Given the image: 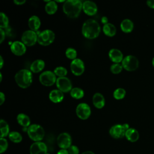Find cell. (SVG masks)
I'll return each mask as SVG.
<instances>
[{
	"label": "cell",
	"mask_w": 154,
	"mask_h": 154,
	"mask_svg": "<svg viewBox=\"0 0 154 154\" xmlns=\"http://www.w3.org/2000/svg\"><path fill=\"white\" fill-rule=\"evenodd\" d=\"M129 128V125L127 123H125L123 125H115L112 126L109 131V135L114 138L119 139L122 138L125 136L126 131Z\"/></svg>",
	"instance_id": "8992f818"
},
{
	"label": "cell",
	"mask_w": 154,
	"mask_h": 154,
	"mask_svg": "<svg viewBox=\"0 0 154 154\" xmlns=\"http://www.w3.org/2000/svg\"><path fill=\"white\" fill-rule=\"evenodd\" d=\"M57 79L55 74L51 70L45 71L39 76V81L40 83L47 87L51 86L56 83Z\"/></svg>",
	"instance_id": "ba28073f"
},
{
	"label": "cell",
	"mask_w": 154,
	"mask_h": 154,
	"mask_svg": "<svg viewBox=\"0 0 154 154\" xmlns=\"http://www.w3.org/2000/svg\"><path fill=\"white\" fill-rule=\"evenodd\" d=\"M122 65L126 70L134 71L138 67L139 61L136 57L129 55L123 58V60L122 61Z\"/></svg>",
	"instance_id": "52a82bcc"
},
{
	"label": "cell",
	"mask_w": 154,
	"mask_h": 154,
	"mask_svg": "<svg viewBox=\"0 0 154 154\" xmlns=\"http://www.w3.org/2000/svg\"><path fill=\"white\" fill-rule=\"evenodd\" d=\"M17 121L20 125L23 126V128H28L30 126L31 122L29 117L23 113H20L17 115Z\"/></svg>",
	"instance_id": "603a6c76"
},
{
	"label": "cell",
	"mask_w": 154,
	"mask_h": 154,
	"mask_svg": "<svg viewBox=\"0 0 154 154\" xmlns=\"http://www.w3.org/2000/svg\"><path fill=\"white\" fill-rule=\"evenodd\" d=\"M0 27L1 28H7L8 26V18L6 16V14L2 12L0 13Z\"/></svg>",
	"instance_id": "1f68e13d"
},
{
	"label": "cell",
	"mask_w": 154,
	"mask_h": 154,
	"mask_svg": "<svg viewBox=\"0 0 154 154\" xmlns=\"http://www.w3.org/2000/svg\"><path fill=\"white\" fill-rule=\"evenodd\" d=\"M146 3L149 7L154 8V0H149L146 2Z\"/></svg>",
	"instance_id": "f35d334b"
},
{
	"label": "cell",
	"mask_w": 154,
	"mask_h": 154,
	"mask_svg": "<svg viewBox=\"0 0 154 154\" xmlns=\"http://www.w3.org/2000/svg\"><path fill=\"white\" fill-rule=\"evenodd\" d=\"M67 151L69 154H78L79 150L76 146L72 145L67 149Z\"/></svg>",
	"instance_id": "d590c367"
},
{
	"label": "cell",
	"mask_w": 154,
	"mask_h": 154,
	"mask_svg": "<svg viewBox=\"0 0 154 154\" xmlns=\"http://www.w3.org/2000/svg\"><path fill=\"white\" fill-rule=\"evenodd\" d=\"M28 26L31 30L36 32L40 28L41 22L39 17L37 16H32L28 19Z\"/></svg>",
	"instance_id": "d6986e66"
},
{
	"label": "cell",
	"mask_w": 154,
	"mask_h": 154,
	"mask_svg": "<svg viewBox=\"0 0 154 154\" xmlns=\"http://www.w3.org/2000/svg\"><path fill=\"white\" fill-rule=\"evenodd\" d=\"M57 154H69L67 149H61L59 150Z\"/></svg>",
	"instance_id": "ab89813d"
},
{
	"label": "cell",
	"mask_w": 154,
	"mask_h": 154,
	"mask_svg": "<svg viewBox=\"0 0 154 154\" xmlns=\"http://www.w3.org/2000/svg\"><path fill=\"white\" fill-rule=\"evenodd\" d=\"M27 134L28 137L34 141H41L45 136V130L42 126L33 124L28 128Z\"/></svg>",
	"instance_id": "277c9868"
},
{
	"label": "cell",
	"mask_w": 154,
	"mask_h": 154,
	"mask_svg": "<svg viewBox=\"0 0 154 154\" xmlns=\"http://www.w3.org/2000/svg\"><path fill=\"white\" fill-rule=\"evenodd\" d=\"M0 60H1V63H0V68L1 69L3 66L4 64V60H3V58L2 56H0Z\"/></svg>",
	"instance_id": "7bdbcfd3"
},
{
	"label": "cell",
	"mask_w": 154,
	"mask_h": 154,
	"mask_svg": "<svg viewBox=\"0 0 154 154\" xmlns=\"http://www.w3.org/2000/svg\"><path fill=\"white\" fill-rule=\"evenodd\" d=\"M84 92L83 90L79 87H74L70 91V96L76 99H79L83 97Z\"/></svg>",
	"instance_id": "83f0119b"
},
{
	"label": "cell",
	"mask_w": 154,
	"mask_h": 154,
	"mask_svg": "<svg viewBox=\"0 0 154 154\" xmlns=\"http://www.w3.org/2000/svg\"><path fill=\"white\" fill-rule=\"evenodd\" d=\"M37 38L38 34L37 32L31 29L26 30L23 32L21 37L22 42L25 46H31L35 45L37 42Z\"/></svg>",
	"instance_id": "9c48e42d"
},
{
	"label": "cell",
	"mask_w": 154,
	"mask_h": 154,
	"mask_svg": "<svg viewBox=\"0 0 154 154\" xmlns=\"http://www.w3.org/2000/svg\"><path fill=\"white\" fill-rule=\"evenodd\" d=\"M126 95V91L123 88H118L116 89L113 93V96L116 99L119 100L123 99Z\"/></svg>",
	"instance_id": "f546056e"
},
{
	"label": "cell",
	"mask_w": 154,
	"mask_h": 154,
	"mask_svg": "<svg viewBox=\"0 0 154 154\" xmlns=\"http://www.w3.org/2000/svg\"><path fill=\"white\" fill-rule=\"evenodd\" d=\"M8 138L10 141L14 143H19L22 140V137L21 134L17 131L10 132L8 135Z\"/></svg>",
	"instance_id": "f1b7e54d"
},
{
	"label": "cell",
	"mask_w": 154,
	"mask_h": 154,
	"mask_svg": "<svg viewBox=\"0 0 154 154\" xmlns=\"http://www.w3.org/2000/svg\"><path fill=\"white\" fill-rule=\"evenodd\" d=\"M82 10L88 16H93L97 11V5L93 1H85L82 3Z\"/></svg>",
	"instance_id": "2e32d148"
},
{
	"label": "cell",
	"mask_w": 154,
	"mask_h": 154,
	"mask_svg": "<svg viewBox=\"0 0 154 154\" xmlns=\"http://www.w3.org/2000/svg\"><path fill=\"white\" fill-rule=\"evenodd\" d=\"M0 128H1V138H4L8 136L10 134V128L8 123L3 119L0 120Z\"/></svg>",
	"instance_id": "484cf974"
},
{
	"label": "cell",
	"mask_w": 154,
	"mask_h": 154,
	"mask_svg": "<svg viewBox=\"0 0 154 154\" xmlns=\"http://www.w3.org/2000/svg\"><path fill=\"white\" fill-rule=\"evenodd\" d=\"M58 8L57 4L55 1H50L45 5V11L48 14H54Z\"/></svg>",
	"instance_id": "4316f807"
},
{
	"label": "cell",
	"mask_w": 154,
	"mask_h": 154,
	"mask_svg": "<svg viewBox=\"0 0 154 154\" xmlns=\"http://www.w3.org/2000/svg\"><path fill=\"white\" fill-rule=\"evenodd\" d=\"M70 70L73 74L76 76L82 75L85 70V66L83 61L79 58H76L70 63Z\"/></svg>",
	"instance_id": "4fadbf2b"
},
{
	"label": "cell",
	"mask_w": 154,
	"mask_h": 154,
	"mask_svg": "<svg viewBox=\"0 0 154 154\" xmlns=\"http://www.w3.org/2000/svg\"><path fill=\"white\" fill-rule=\"evenodd\" d=\"M101 22L103 25L108 23V18L106 16H103L101 19Z\"/></svg>",
	"instance_id": "b9f144b4"
},
{
	"label": "cell",
	"mask_w": 154,
	"mask_h": 154,
	"mask_svg": "<svg viewBox=\"0 0 154 154\" xmlns=\"http://www.w3.org/2000/svg\"><path fill=\"white\" fill-rule=\"evenodd\" d=\"M57 144L61 149H67L72 146V138L67 132L61 133L57 137Z\"/></svg>",
	"instance_id": "8fae6325"
},
{
	"label": "cell",
	"mask_w": 154,
	"mask_h": 154,
	"mask_svg": "<svg viewBox=\"0 0 154 154\" xmlns=\"http://www.w3.org/2000/svg\"><path fill=\"white\" fill-rule=\"evenodd\" d=\"M123 68L122 64L119 63H114L111 66L110 70L114 74H118L122 72Z\"/></svg>",
	"instance_id": "836d02e7"
},
{
	"label": "cell",
	"mask_w": 154,
	"mask_h": 154,
	"mask_svg": "<svg viewBox=\"0 0 154 154\" xmlns=\"http://www.w3.org/2000/svg\"><path fill=\"white\" fill-rule=\"evenodd\" d=\"M45 66V64L43 60L40 59L36 60L31 63L30 66V70L31 72L38 73L44 69Z\"/></svg>",
	"instance_id": "44dd1931"
},
{
	"label": "cell",
	"mask_w": 154,
	"mask_h": 154,
	"mask_svg": "<svg viewBox=\"0 0 154 154\" xmlns=\"http://www.w3.org/2000/svg\"><path fill=\"white\" fill-rule=\"evenodd\" d=\"M10 49L14 55L20 56L25 53L26 48V46L22 42L15 41L11 43Z\"/></svg>",
	"instance_id": "9a60e30c"
},
{
	"label": "cell",
	"mask_w": 154,
	"mask_h": 154,
	"mask_svg": "<svg viewBox=\"0 0 154 154\" xmlns=\"http://www.w3.org/2000/svg\"><path fill=\"white\" fill-rule=\"evenodd\" d=\"M14 3L16 5H22L25 3V1H19V0H14Z\"/></svg>",
	"instance_id": "60d3db41"
},
{
	"label": "cell",
	"mask_w": 154,
	"mask_h": 154,
	"mask_svg": "<svg viewBox=\"0 0 154 154\" xmlns=\"http://www.w3.org/2000/svg\"><path fill=\"white\" fill-rule=\"evenodd\" d=\"M125 137L131 142H135L139 138V133L134 128H129L125 133Z\"/></svg>",
	"instance_id": "7402d4cb"
},
{
	"label": "cell",
	"mask_w": 154,
	"mask_h": 154,
	"mask_svg": "<svg viewBox=\"0 0 154 154\" xmlns=\"http://www.w3.org/2000/svg\"><path fill=\"white\" fill-rule=\"evenodd\" d=\"M105 98L101 93H96L93 95V103L96 108L99 109L102 108L105 105Z\"/></svg>",
	"instance_id": "ffe728a7"
},
{
	"label": "cell",
	"mask_w": 154,
	"mask_h": 154,
	"mask_svg": "<svg viewBox=\"0 0 154 154\" xmlns=\"http://www.w3.org/2000/svg\"><path fill=\"white\" fill-rule=\"evenodd\" d=\"M56 85L58 90L63 93L70 91L72 88V84L70 80L67 77L58 78L56 81Z\"/></svg>",
	"instance_id": "7c38bea8"
},
{
	"label": "cell",
	"mask_w": 154,
	"mask_h": 154,
	"mask_svg": "<svg viewBox=\"0 0 154 154\" xmlns=\"http://www.w3.org/2000/svg\"><path fill=\"white\" fill-rule=\"evenodd\" d=\"M100 32V26L99 23L92 19L84 22L82 26V34L87 38L94 39L97 37Z\"/></svg>",
	"instance_id": "6da1fadb"
},
{
	"label": "cell",
	"mask_w": 154,
	"mask_h": 154,
	"mask_svg": "<svg viewBox=\"0 0 154 154\" xmlns=\"http://www.w3.org/2000/svg\"><path fill=\"white\" fill-rule=\"evenodd\" d=\"M8 148V141L5 138H0V153H4Z\"/></svg>",
	"instance_id": "e575fe53"
},
{
	"label": "cell",
	"mask_w": 154,
	"mask_h": 154,
	"mask_svg": "<svg viewBox=\"0 0 154 154\" xmlns=\"http://www.w3.org/2000/svg\"><path fill=\"white\" fill-rule=\"evenodd\" d=\"M54 73L56 76H58V78L65 77L67 74V70L65 67L63 66H58L54 69Z\"/></svg>",
	"instance_id": "4dcf8cb0"
},
{
	"label": "cell",
	"mask_w": 154,
	"mask_h": 154,
	"mask_svg": "<svg viewBox=\"0 0 154 154\" xmlns=\"http://www.w3.org/2000/svg\"><path fill=\"white\" fill-rule=\"evenodd\" d=\"M102 29L103 33L109 37H112L116 34V28L111 23H108L103 25Z\"/></svg>",
	"instance_id": "d4e9b609"
},
{
	"label": "cell",
	"mask_w": 154,
	"mask_h": 154,
	"mask_svg": "<svg viewBox=\"0 0 154 154\" xmlns=\"http://www.w3.org/2000/svg\"><path fill=\"white\" fill-rule=\"evenodd\" d=\"M152 64H153V66L154 67V57L153 58V60H152Z\"/></svg>",
	"instance_id": "bcb514c9"
},
{
	"label": "cell",
	"mask_w": 154,
	"mask_h": 154,
	"mask_svg": "<svg viewBox=\"0 0 154 154\" xmlns=\"http://www.w3.org/2000/svg\"><path fill=\"white\" fill-rule=\"evenodd\" d=\"M82 154H95V153L91 151H85L82 153Z\"/></svg>",
	"instance_id": "ee69618b"
},
{
	"label": "cell",
	"mask_w": 154,
	"mask_h": 154,
	"mask_svg": "<svg viewBox=\"0 0 154 154\" xmlns=\"http://www.w3.org/2000/svg\"><path fill=\"white\" fill-rule=\"evenodd\" d=\"M0 32H1V40H0V43H2V42L5 39V31L2 28H0Z\"/></svg>",
	"instance_id": "8d00e7d4"
},
{
	"label": "cell",
	"mask_w": 154,
	"mask_h": 154,
	"mask_svg": "<svg viewBox=\"0 0 154 154\" xmlns=\"http://www.w3.org/2000/svg\"><path fill=\"white\" fill-rule=\"evenodd\" d=\"M65 54H66V56L70 60H73L76 58L77 52L74 48H67Z\"/></svg>",
	"instance_id": "d6a6232c"
},
{
	"label": "cell",
	"mask_w": 154,
	"mask_h": 154,
	"mask_svg": "<svg viewBox=\"0 0 154 154\" xmlns=\"http://www.w3.org/2000/svg\"><path fill=\"white\" fill-rule=\"evenodd\" d=\"M76 114L77 116L82 120L87 119L91 114L90 106L86 103H81L78 104L76 108Z\"/></svg>",
	"instance_id": "30bf717a"
},
{
	"label": "cell",
	"mask_w": 154,
	"mask_h": 154,
	"mask_svg": "<svg viewBox=\"0 0 154 154\" xmlns=\"http://www.w3.org/2000/svg\"><path fill=\"white\" fill-rule=\"evenodd\" d=\"M108 56L110 60L115 63H119L123 60V55L122 52L119 49L116 48H113L109 50L108 52Z\"/></svg>",
	"instance_id": "e0dca14e"
},
{
	"label": "cell",
	"mask_w": 154,
	"mask_h": 154,
	"mask_svg": "<svg viewBox=\"0 0 154 154\" xmlns=\"http://www.w3.org/2000/svg\"><path fill=\"white\" fill-rule=\"evenodd\" d=\"M55 37V34L52 30L45 29L38 34L37 42L42 46H48L54 41Z\"/></svg>",
	"instance_id": "5b68a950"
},
{
	"label": "cell",
	"mask_w": 154,
	"mask_h": 154,
	"mask_svg": "<svg viewBox=\"0 0 154 154\" xmlns=\"http://www.w3.org/2000/svg\"><path fill=\"white\" fill-rule=\"evenodd\" d=\"M5 99V94L2 92H0V105H2Z\"/></svg>",
	"instance_id": "74e56055"
},
{
	"label": "cell",
	"mask_w": 154,
	"mask_h": 154,
	"mask_svg": "<svg viewBox=\"0 0 154 154\" xmlns=\"http://www.w3.org/2000/svg\"><path fill=\"white\" fill-rule=\"evenodd\" d=\"M49 99L54 103L61 102L64 99L63 93L58 89L52 90L49 94Z\"/></svg>",
	"instance_id": "ac0fdd59"
},
{
	"label": "cell",
	"mask_w": 154,
	"mask_h": 154,
	"mask_svg": "<svg viewBox=\"0 0 154 154\" xmlns=\"http://www.w3.org/2000/svg\"><path fill=\"white\" fill-rule=\"evenodd\" d=\"M29 152L30 154H46L48 147L43 142H34L31 145Z\"/></svg>",
	"instance_id": "5bb4252c"
},
{
	"label": "cell",
	"mask_w": 154,
	"mask_h": 154,
	"mask_svg": "<svg viewBox=\"0 0 154 154\" xmlns=\"http://www.w3.org/2000/svg\"><path fill=\"white\" fill-rule=\"evenodd\" d=\"M120 28L123 32L128 33L132 31L134 28V23L131 20L125 19L122 21L120 23Z\"/></svg>",
	"instance_id": "cb8c5ba5"
},
{
	"label": "cell",
	"mask_w": 154,
	"mask_h": 154,
	"mask_svg": "<svg viewBox=\"0 0 154 154\" xmlns=\"http://www.w3.org/2000/svg\"><path fill=\"white\" fill-rule=\"evenodd\" d=\"M82 3L80 0L66 1L63 5V11L69 17L76 18L82 9Z\"/></svg>",
	"instance_id": "7a4b0ae2"
},
{
	"label": "cell",
	"mask_w": 154,
	"mask_h": 154,
	"mask_svg": "<svg viewBox=\"0 0 154 154\" xmlns=\"http://www.w3.org/2000/svg\"><path fill=\"white\" fill-rule=\"evenodd\" d=\"M2 73H0V82L2 81Z\"/></svg>",
	"instance_id": "f6af8a7d"
},
{
	"label": "cell",
	"mask_w": 154,
	"mask_h": 154,
	"mask_svg": "<svg viewBox=\"0 0 154 154\" xmlns=\"http://www.w3.org/2000/svg\"><path fill=\"white\" fill-rule=\"evenodd\" d=\"M14 79L19 87L22 88H28L32 81V72L26 69H21L16 73Z\"/></svg>",
	"instance_id": "3957f363"
},
{
	"label": "cell",
	"mask_w": 154,
	"mask_h": 154,
	"mask_svg": "<svg viewBox=\"0 0 154 154\" xmlns=\"http://www.w3.org/2000/svg\"><path fill=\"white\" fill-rule=\"evenodd\" d=\"M46 154H49V153H46Z\"/></svg>",
	"instance_id": "7dc6e473"
}]
</instances>
